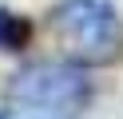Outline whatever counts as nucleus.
<instances>
[{
    "label": "nucleus",
    "instance_id": "nucleus-1",
    "mask_svg": "<svg viewBox=\"0 0 123 119\" xmlns=\"http://www.w3.org/2000/svg\"><path fill=\"white\" fill-rule=\"evenodd\" d=\"M91 95V79L80 63H28L8 83V119H75Z\"/></svg>",
    "mask_w": 123,
    "mask_h": 119
},
{
    "label": "nucleus",
    "instance_id": "nucleus-2",
    "mask_svg": "<svg viewBox=\"0 0 123 119\" xmlns=\"http://www.w3.org/2000/svg\"><path fill=\"white\" fill-rule=\"evenodd\" d=\"M56 36L75 63H107L119 56L123 24L107 0H68L56 8Z\"/></svg>",
    "mask_w": 123,
    "mask_h": 119
},
{
    "label": "nucleus",
    "instance_id": "nucleus-3",
    "mask_svg": "<svg viewBox=\"0 0 123 119\" xmlns=\"http://www.w3.org/2000/svg\"><path fill=\"white\" fill-rule=\"evenodd\" d=\"M24 36H28V24H24V20H16V16H8V12H0V48H4V44H8V48L24 44Z\"/></svg>",
    "mask_w": 123,
    "mask_h": 119
},
{
    "label": "nucleus",
    "instance_id": "nucleus-4",
    "mask_svg": "<svg viewBox=\"0 0 123 119\" xmlns=\"http://www.w3.org/2000/svg\"><path fill=\"white\" fill-rule=\"evenodd\" d=\"M0 119H4V115H0Z\"/></svg>",
    "mask_w": 123,
    "mask_h": 119
}]
</instances>
